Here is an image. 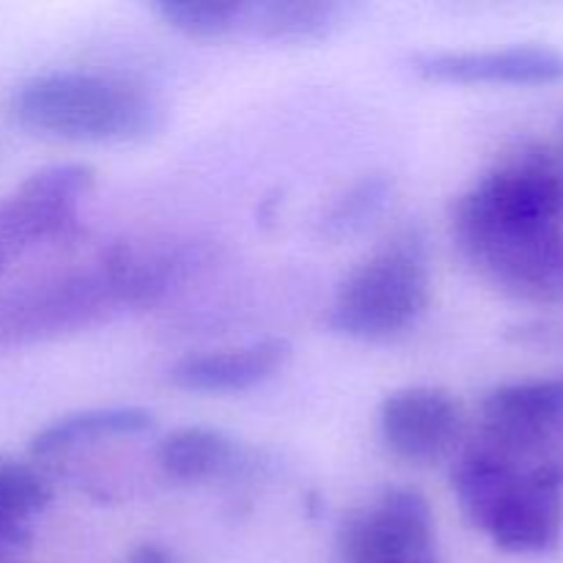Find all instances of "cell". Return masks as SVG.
<instances>
[{
    "label": "cell",
    "mask_w": 563,
    "mask_h": 563,
    "mask_svg": "<svg viewBox=\"0 0 563 563\" xmlns=\"http://www.w3.org/2000/svg\"><path fill=\"white\" fill-rule=\"evenodd\" d=\"M563 181L559 163L526 143L478 176L454 203L451 231L462 256L504 295L563 300Z\"/></svg>",
    "instance_id": "6da1fadb"
},
{
    "label": "cell",
    "mask_w": 563,
    "mask_h": 563,
    "mask_svg": "<svg viewBox=\"0 0 563 563\" xmlns=\"http://www.w3.org/2000/svg\"><path fill=\"white\" fill-rule=\"evenodd\" d=\"M9 115L31 135L69 143H141L165 126V104L152 91L82 69L27 77L11 91Z\"/></svg>",
    "instance_id": "7a4b0ae2"
},
{
    "label": "cell",
    "mask_w": 563,
    "mask_h": 563,
    "mask_svg": "<svg viewBox=\"0 0 563 563\" xmlns=\"http://www.w3.org/2000/svg\"><path fill=\"white\" fill-rule=\"evenodd\" d=\"M429 297L427 240L418 229H405L341 280L328 328L352 341H390L418 324Z\"/></svg>",
    "instance_id": "3957f363"
},
{
    "label": "cell",
    "mask_w": 563,
    "mask_h": 563,
    "mask_svg": "<svg viewBox=\"0 0 563 563\" xmlns=\"http://www.w3.org/2000/svg\"><path fill=\"white\" fill-rule=\"evenodd\" d=\"M121 297L108 269L66 273L0 291V350L58 339L119 311Z\"/></svg>",
    "instance_id": "277c9868"
},
{
    "label": "cell",
    "mask_w": 563,
    "mask_h": 563,
    "mask_svg": "<svg viewBox=\"0 0 563 563\" xmlns=\"http://www.w3.org/2000/svg\"><path fill=\"white\" fill-rule=\"evenodd\" d=\"M341 563H440L429 500L412 487H388L339 528Z\"/></svg>",
    "instance_id": "5b68a950"
},
{
    "label": "cell",
    "mask_w": 563,
    "mask_h": 563,
    "mask_svg": "<svg viewBox=\"0 0 563 563\" xmlns=\"http://www.w3.org/2000/svg\"><path fill=\"white\" fill-rule=\"evenodd\" d=\"M88 163H55L33 170L0 198V247L16 256L38 242L69 240L80 231V201L93 190Z\"/></svg>",
    "instance_id": "8992f818"
},
{
    "label": "cell",
    "mask_w": 563,
    "mask_h": 563,
    "mask_svg": "<svg viewBox=\"0 0 563 563\" xmlns=\"http://www.w3.org/2000/svg\"><path fill=\"white\" fill-rule=\"evenodd\" d=\"M482 533L511 555L553 553L563 537V456L528 465Z\"/></svg>",
    "instance_id": "52a82bcc"
},
{
    "label": "cell",
    "mask_w": 563,
    "mask_h": 563,
    "mask_svg": "<svg viewBox=\"0 0 563 563\" xmlns=\"http://www.w3.org/2000/svg\"><path fill=\"white\" fill-rule=\"evenodd\" d=\"M379 438L385 449L412 465H434L460 445L465 416L449 390L410 385L379 405Z\"/></svg>",
    "instance_id": "ba28073f"
},
{
    "label": "cell",
    "mask_w": 563,
    "mask_h": 563,
    "mask_svg": "<svg viewBox=\"0 0 563 563\" xmlns=\"http://www.w3.org/2000/svg\"><path fill=\"white\" fill-rule=\"evenodd\" d=\"M412 71L451 86H550L563 80V49L553 44H509L487 49H427L410 58Z\"/></svg>",
    "instance_id": "9c48e42d"
},
{
    "label": "cell",
    "mask_w": 563,
    "mask_h": 563,
    "mask_svg": "<svg viewBox=\"0 0 563 563\" xmlns=\"http://www.w3.org/2000/svg\"><path fill=\"white\" fill-rule=\"evenodd\" d=\"M563 427V379L537 377L504 383L482 399V432L478 440L517 456L531 460Z\"/></svg>",
    "instance_id": "30bf717a"
},
{
    "label": "cell",
    "mask_w": 563,
    "mask_h": 563,
    "mask_svg": "<svg viewBox=\"0 0 563 563\" xmlns=\"http://www.w3.org/2000/svg\"><path fill=\"white\" fill-rule=\"evenodd\" d=\"M291 344L278 335L234 350L187 355L168 368V383L187 394H245L284 372Z\"/></svg>",
    "instance_id": "8fae6325"
},
{
    "label": "cell",
    "mask_w": 563,
    "mask_h": 563,
    "mask_svg": "<svg viewBox=\"0 0 563 563\" xmlns=\"http://www.w3.org/2000/svg\"><path fill=\"white\" fill-rule=\"evenodd\" d=\"M526 467L528 465L522 460L478 438L456 456L454 467H451V489H454V498L465 520L476 531L487 528L489 517L495 515L500 500L506 498L511 484Z\"/></svg>",
    "instance_id": "7c38bea8"
},
{
    "label": "cell",
    "mask_w": 563,
    "mask_h": 563,
    "mask_svg": "<svg viewBox=\"0 0 563 563\" xmlns=\"http://www.w3.org/2000/svg\"><path fill=\"white\" fill-rule=\"evenodd\" d=\"M341 25L344 9L330 0H256L242 3L236 33L273 44H317Z\"/></svg>",
    "instance_id": "4fadbf2b"
},
{
    "label": "cell",
    "mask_w": 563,
    "mask_h": 563,
    "mask_svg": "<svg viewBox=\"0 0 563 563\" xmlns=\"http://www.w3.org/2000/svg\"><path fill=\"white\" fill-rule=\"evenodd\" d=\"M152 427L154 416L143 407H91V410L66 412L33 434L27 454L31 460H49L77 445L108 438H132L148 432Z\"/></svg>",
    "instance_id": "5bb4252c"
},
{
    "label": "cell",
    "mask_w": 563,
    "mask_h": 563,
    "mask_svg": "<svg viewBox=\"0 0 563 563\" xmlns=\"http://www.w3.org/2000/svg\"><path fill=\"white\" fill-rule=\"evenodd\" d=\"M240 462V443L214 427H179L157 443V465L174 482H209L234 471Z\"/></svg>",
    "instance_id": "9a60e30c"
},
{
    "label": "cell",
    "mask_w": 563,
    "mask_h": 563,
    "mask_svg": "<svg viewBox=\"0 0 563 563\" xmlns=\"http://www.w3.org/2000/svg\"><path fill=\"white\" fill-rule=\"evenodd\" d=\"M53 504V484L33 462L0 456V559L31 542V520Z\"/></svg>",
    "instance_id": "2e32d148"
},
{
    "label": "cell",
    "mask_w": 563,
    "mask_h": 563,
    "mask_svg": "<svg viewBox=\"0 0 563 563\" xmlns=\"http://www.w3.org/2000/svg\"><path fill=\"white\" fill-rule=\"evenodd\" d=\"M390 196H394V179L388 174L361 176L330 201L319 220V229L328 240H350L366 231L385 212Z\"/></svg>",
    "instance_id": "e0dca14e"
},
{
    "label": "cell",
    "mask_w": 563,
    "mask_h": 563,
    "mask_svg": "<svg viewBox=\"0 0 563 563\" xmlns=\"http://www.w3.org/2000/svg\"><path fill=\"white\" fill-rule=\"evenodd\" d=\"M242 3L236 0H159L154 14L176 33L198 42H212L236 33Z\"/></svg>",
    "instance_id": "ac0fdd59"
},
{
    "label": "cell",
    "mask_w": 563,
    "mask_h": 563,
    "mask_svg": "<svg viewBox=\"0 0 563 563\" xmlns=\"http://www.w3.org/2000/svg\"><path fill=\"white\" fill-rule=\"evenodd\" d=\"M124 563H176V559L159 544H141V548L132 550Z\"/></svg>",
    "instance_id": "d6986e66"
},
{
    "label": "cell",
    "mask_w": 563,
    "mask_h": 563,
    "mask_svg": "<svg viewBox=\"0 0 563 563\" xmlns=\"http://www.w3.org/2000/svg\"><path fill=\"white\" fill-rule=\"evenodd\" d=\"M9 258H11L9 253H5L3 247H0V273H3V269H5V264H9Z\"/></svg>",
    "instance_id": "ffe728a7"
},
{
    "label": "cell",
    "mask_w": 563,
    "mask_h": 563,
    "mask_svg": "<svg viewBox=\"0 0 563 563\" xmlns=\"http://www.w3.org/2000/svg\"><path fill=\"white\" fill-rule=\"evenodd\" d=\"M559 170H561V181H563V141H561V163H559Z\"/></svg>",
    "instance_id": "44dd1931"
}]
</instances>
